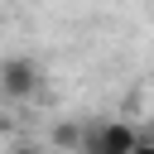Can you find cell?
Wrapping results in <instances>:
<instances>
[{
    "instance_id": "2",
    "label": "cell",
    "mask_w": 154,
    "mask_h": 154,
    "mask_svg": "<svg viewBox=\"0 0 154 154\" xmlns=\"http://www.w3.org/2000/svg\"><path fill=\"white\" fill-rule=\"evenodd\" d=\"M135 140H140L135 125H125V120H96V125L82 130V144L77 149L82 154H130Z\"/></svg>"
},
{
    "instance_id": "1",
    "label": "cell",
    "mask_w": 154,
    "mask_h": 154,
    "mask_svg": "<svg viewBox=\"0 0 154 154\" xmlns=\"http://www.w3.org/2000/svg\"><path fill=\"white\" fill-rule=\"evenodd\" d=\"M38 87H43L38 58H29V53L0 58V96L5 101H29V96H38Z\"/></svg>"
},
{
    "instance_id": "5",
    "label": "cell",
    "mask_w": 154,
    "mask_h": 154,
    "mask_svg": "<svg viewBox=\"0 0 154 154\" xmlns=\"http://www.w3.org/2000/svg\"><path fill=\"white\" fill-rule=\"evenodd\" d=\"M10 154H43V149H38V144H14Z\"/></svg>"
},
{
    "instance_id": "4",
    "label": "cell",
    "mask_w": 154,
    "mask_h": 154,
    "mask_svg": "<svg viewBox=\"0 0 154 154\" xmlns=\"http://www.w3.org/2000/svg\"><path fill=\"white\" fill-rule=\"evenodd\" d=\"M130 154H154V130H149V135H140V140H135V149H130Z\"/></svg>"
},
{
    "instance_id": "3",
    "label": "cell",
    "mask_w": 154,
    "mask_h": 154,
    "mask_svg": "<svg viewBox=\"0 0 154 154\" xmlns=\"http://www.w3.org/2000/svg\"><path fill=\"white\" fill-rule=\"evenodd\" d=\"M53 144H58V149H77V144H82V125H58V130H53Z\"/></svg>"
}]
</instances>
